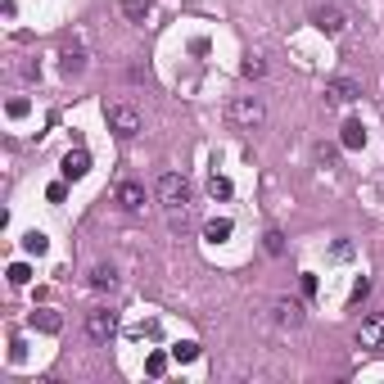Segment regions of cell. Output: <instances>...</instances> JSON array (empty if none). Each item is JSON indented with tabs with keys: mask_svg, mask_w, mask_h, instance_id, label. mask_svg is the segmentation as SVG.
<instances>
[{
	"mask_svg": "<svg viewBox=\"0 0 384 384\" xmlns=\"http://www.w3.org/2000/svg\"><path fill=\"white\" fill-rule=\"evenodd\" d=\"M226 118L240 131H253V127H263V122H267V104L258 100V95H235L231 109H226Z\"/></svg>",
	"mask_w": 384,
	"mask_h": 384,
	"instance_id": "1",
	"label": "cell"
},
{
	"mask_svg": "<svg viewBox=\"0 0 384 384\" xmlns=\"http://www.w3.org/2000/svg\"><path fill=\"white\" fill-rule=\"evenodd\" d=\"M158 204H163L168 213H181V208L190 204V181H185L181 172H168V177H158Z\"/></svg>",
	"mask_w": 384,
	"mask_h": 384,
	"instance_id": "2",
	"label": "cell"
},
{
	"mask_svg": "<svg viewBox=\"0 0 384 384\" xmlns=\"http://www.w3.org/2000/svg\"><path fill=\"white\" fill-rule=\"evenodd\" d=\"M104 118H109V131H114L118 141H131V136H141V114H136L131 104H109Z\"/></svg>",
	"mask_w": 384,
	"mask_h": 384,
	"instance_id": "3",
	"label": "cell"
},
{
	"mask_svg": "<svg viewBox=\"0 0 384 384\" xmlns=\"http://www.w3.org/2000/svg\"><path fill=\"white\" fill-rule=\"evenodd\" d=\"M86 334H91L95 344H109L118 334V317L109 312V307H95V312H86Z\"/></svg>",
	"mask_w": 384,
	"mask_h": 384,
	"instance_id": "4",
	"label": "cell"
},
{
	"mask_svg": "<svg viewBox=\"0 0 384 384\" xmlns=\"http://www.w3.org/2000/svg\"><path fill=\"white\" fill-rule=\"evenodd\" d=\"M357 349L384 353V312H371L362 326H357Z\"/></svg>",
	"mask_w": 384,
	"mask_h": 384,
	"instance_id": "5",
	"label": "cell"
},
{
	"mask_svg": "<svg viewBox=\"0 0 384 384\" xmlns=\"http://www.w3.org/2000/svg\"><path fill=\"white\" fill-rule=\"evenodd\" d=\"M271 321H276L280 330H299L303 326V303L299 299H276L271 303Z\"/></svg>",
	"mask_w": 384,
	"mask_h": 384,
	"instance_id": "6",
	"label": "cell"
},
{
	"mask_svg": "<svg viewBox=\"0 0 384 384\" xmlns=\"http://www.w3.org/2000/svg\"><path fill=\"white\" fill-rule=\"evenodd\" d=\"M312 23H317V32H326V36H339L344 28H349L344 9H334V5H321V9H312Z\"/></svg>",
	"mask_w": 384,
	"mask_h": 384,
	"instance_id": "7",
	"label": "cell"
},
{
	"mask_svg": "<svg viewBox=\"0 0 384 384\" xmlns=\"http://www.w3.org/2000/svg\"><path fill=\"white\" fill-rule=\"evenodd\" d=\"M357 95H362V86H357L353 77H334V82H326V104H353Z\"/></svg>",
	"mask_w": 384,
	"mask_h": 384,
	"instance_id": "8",
	"label": "cell"
},
{
	"mask_svg": "<svg viewBox=\"0 0 384 384\" xmlns=\"http://www.w3.org/2000/svg\"><path fill=\"white\" fill-rule=\"evenodd\" d=\"M59 172H64V181H82L86 172H91V154H86V150H68L64 163H59Z\"/></svg>",
	"mask_w": 384,
	"mask_h": 384,
	"instance_id": "9",
	"label": "cell"
},
{
	"mask_svg": "<svg viewBox=\"0 0 384 384\" xmlns=\"http://www.w3.org/2000/svg\"><path fill=\"white\" fill-rule=\"evenodd\" d=\"M114 199H118V208H127V213H141V208H145V185L122 181L118 190H114Z\"/></svg>",
	"mask_w": 384,
	"mask_h": 384,
	"instance_id": "10",
	"label": "cell"
},
{
	"mask_svg": "<svg viewBox=\"0 0 384 384\" xmlns=\"http://www.w3.org/2000/svg\"><path fill=\"white\" fill-rule=\"evenodd\" d=\"M28 326L41 330V334H59V330H64V317H59L55 307H36V312L28 317Z\"/></svg>",
	"mask_w": 384,
	"mask_h": 384,
	"instance_id": "11",
	"label": "cell"
},
{
	"mask_svg": "<svg viewBox=\"0 0 384 384\" xmlns=\"http://www.w3.org/2000/svg\"><path fill=\"white\" fill-rule=\"evenodd\" d=\"M339 145H344V150H362V145H366V122L362 118H349L339 127Z\"/></svg>",
	"mask_w": 384,
	"mask_h": 384,
	"instance_id": "12",
	"label": "cell"
},
{
	"mask_svg": "<svg viewBox=\"0 0 384 384\" xmlns=\"http://www.w3.org/2000/svg\"><path fill=\"white\" fill-rule=\"evenodd\" d=\"M231 231H235L231 217H213V221L204 226V240H208V244H221V240H231Z\"/></svg>",
	"mask_w": 384,
	"mask_h": 384,
	"instance_id": "13",
	"label": "cell"
},
{
	"mask_svg": "<svg viewBox=\"0 0 384 384\" xmlns=\"http://www.w3.org/2000/svg\"><path fill=\"white\" fill-rule=\"evenodd\" d=\"M150 9H154V0H122V18L127 23H145Z\"/></svg>",
	"mask_w": 384,
	"mask_h": 384,
	"instance_id": "14",
	"label": "cell"
},
{
	"mask_svg": "<svg viewBox=\"0 0 384 384\" xmlns=\"http://www.w3.org/2000/svg\"><path fill=\"white\" fill-rule=\"evenodd\" d=\"M208 194H213V199H231V194H235L231 177H221V172H213V177H208Z\"/></svg>",
	"mask_w": 384,
	"mask_h": 384,
	"instance_id": "15",
	"label": "cell"
},
{
	"mask_svg": "<svg viewBox=\"0 0 384 384\" xmlns=\"http://www.w3.org/2000/svg\"><path fill=\"white\" fill-rule=\"evenodd\" d=\"M118 285V271L114 267H95L91 271V290H114Z\"/></svg>",
	"mask_w": 384,
	"mask_h": 384,
	"instance_id": "16",
	"label": "cell"
},
{
	"mask_svg": "<svg viewBox=\"0 0 384 384\" xmlns=\"http://www.w3.org/2000/svg\"><path fill=\"white\" fill-rule=\"evenodd\" d=\"M199 357V344L185 339V344H172V362H194Z\"/></svg>",
	"mask_w": 384,
	"mask_h": 384,
	"instance_id": "17",
	"label": "cell"
},
{
	"mask_svg": "<svg viewBox=\"0 0 384 384\" xmlns=\"http://www.w3.org/2000/svg\"><path fill=\"white\" fill-rule=\"evenodd\" d=\"M23 249H28V253H36V258H41L45 249H50V240H45V235H41V231H28V235H23Z\"/></svg>",
	"mask_w": 384,
	"mask_h": 384,
	"instance_id": "18",
	"label": "cell"
},
{
	"mask_svg": "<svg viewBox=\"0 0 384 384\" xmlns=\"http://www.w3.org/2000/svg\"><path fill=\"white\" fill-rule=\"evenodd\" d=\"M168 357H172V353H150V362H145V371H150L154 380H158V375H168Z\"/></svg>",
	"mask_w": 384,
	"mask_h": 384,
	"instance_id": "19",
	"label": "cell"
},
{
	"mask_svg": "<svg viewBox=\"0 0 384 384\" xmlns=\"http://www.w3.org/2000/svg\"><path fill=\"white\" fill-rule=\"evenodd\" d=\"M86 68V55L82 50H64V72H68V77H72V72H82Z\"/></svg>",
	"mask_w": 384,
	"mask_h": 384,
	"instance_id": "20",
	"label": "cell"
},
{
	"mask_svg": "<svg viewBox=\"0 0 384 384\" xmlns=\"http://www.w3.org/2000/svg\"><path fill=\"white\" fill-rule=\"evenodd\" d=\"M240 72H244V77H263V72H267V64H263L258 55H249V59L240 64Z\"/></svg>",
	"mask_w": 384,
	"mask_h": 384,
	"instance_id": "21",
	"label": "cell"
},
{
	"mask_svg": "<svg viewBox=\"0 0 384 384\" xmlns=\"http://www.w3.org/2000/svg\"><path fill=\"white\" fill-rule=\"evenodd\" d=\"M263 244H267V253H285V235H280L276 226H271V231L263 235Z\"/></svg>",
	"mask_w": 384,
	"mask_h": 384,
	"instance_id": "22",
	"label": "cell"
},
{
	"mask_svg": "<svg viewBox=\"0 0 384 384\" xmlns=\"http://www.w3.org/2000/svg\"><path fill=\"white\" fill-rule=\"evenodd\" d=\"M28 109H32V104L23 100V95H14V100L5 104V114H9V118H28Z\"/></svg>",
	"mask_w": 384,
	"mask_h": 384,
	"instance_id": "23",
	"label": "cell"
},
{
	"mask_svg": "<svg viewBox=\"0 0 384 384\" xmlns=\"http://www.w3.org/2000/svg\"><path fill=\"white\" fill-rule=\"evenodd\" d=\"M28 280H32L28 263H14V267H9V285H28Z\"/></svg>",
	"mask_w": 384,
	"mask_h": 384,
	"instance_id": "24",
	"label": "cell"
},
{
	"mask_svg": "<svg viewBox=\"0 0 384 384\" xmlns=\"http://www.w3.org/2000/svg\"><path fill=\"white\" fill-rule=\"evenodd\" d=\"M366 294H371V280L362 276V280H357V285H353V303H362V299H366Z\"/></svg>",
	"mask_w": 384,
	"mask_h": 384,
	"instance_id": "25",
	"label": "cell"
},
{
	"mask_svg": "<svg viewBox=\"0 0 384 384\" xmlns=\"http://www.w3.org/2000/svg\"><path fill=\"white\" fill-rule=\"evenodd\" d=\"M64 194H68V190H64V181H55L50 190H45V199H50V204H59V199H64Z\"/></svg>",
	"mask_w": 384,
	"mask_h": 384,
	"instance_id": "26",
	"label": "cell"
},
{
	"mask_svg": "<svg viewBox=\"0 0 384 384\" xmlns=\"http://www.w3.org/2000/svg\"><path fill=\"white\" fill-rule=\"evenodd\" d=\"M299 285H303V294H307V299L317 294V276H312V271H303V280H299Z\"/></svg>",
	"mask_w": 384,
	"mask_h": 384,
	"instance_id": "27",
	"label": "cell"
},
{
	"mask_svg": "<svg viewBox=\"0 0 384 384\" xmlns=\"http://www.w3.org/2000/svg\"><path fill=\"white\" fill-rule=\"evenodd\" d=\"M317 158H321V163H334V158H339V150H334V145H321Z\"/></svg>",
	"mask_w": 384,
	"mask_h": 384,
	"instance_id": "28",
	"label": "cell"
}]
</instances>
